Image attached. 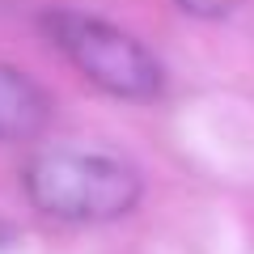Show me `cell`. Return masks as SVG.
I'll use <instances>...</instances> for the list:
<instances>
[{
  "label": "cell",
  "instance_id": "obj_1",
  "mask_svg": "<svg viewBox=\"0 0 254 254\" xmlns=\"http://www.w3.org/2000/svg\"><path fill=\"white\" fill-rule=\"evenodd\" d=\"M21 190L34 212L60 225H110L136 212L144 178L127 157L106 148L55 144L38 148L21 165Z\"/></svg>",
  "mask_w": 254,
  "mask_h": 254
},
{
  "label": "cell",
  "instance_id": "obj_2",
  "mask_svg": "<svg viewBox=\"0 0 254 254\" xmlns=\"http://www.w3.org/2000/svg\"><path fill=\"white\" fill-rule=\"evenodd\" d=\"M43 34L76 72L119 102H157L165 93V64L131 30L76 9L43 13Z\"/></svg>",
  "mask_w": 254,
  "mask_h": 254
},
{
  "label": "cell",
  "instance_id": "obj_3",
  "mask_svg": "<svg viewBox=\"0 0 254 254\" xmlns=\"http://www.w3.org/2000/svg\"><path fill=\"white\" fill-rule=\"evenodd\" d=\"M55 102L30 72L0 64V144H30L51 127Z\"/></svg>",
  "mask_w": 254,
  "mask_h": 254
},
{
  "label": "cell",
  "instance_id": "obj_4",
  "mask_svg": "<svg viewBox=\"0 0 254 254\" xmlns=\"http://www.w3.org/2000/svg\"><path fill=\"white\" fill-rule=\"evenodd\" d=\"M187 17H199V21H216V17H229V13L242 4V0H174Z\"/></svg>",
  "mask_w": 254,
  "mask_h": 254
},
{
  "label": "cell",
  "instance_id": "obj_5",
  "mask_svg": "<svg viewBox=\"0 0 254 254\" xmlns=\"http://www.w3.org/2000/svg\"><path fill=\"white\" fill-rule=\"evenodd\" d=\"M9 242H13V229L4 225V220H0V250H4V246H9Z\"/></svg>",
  "mask_w": 254,
  "mask_h": 254
}]
</instances>
